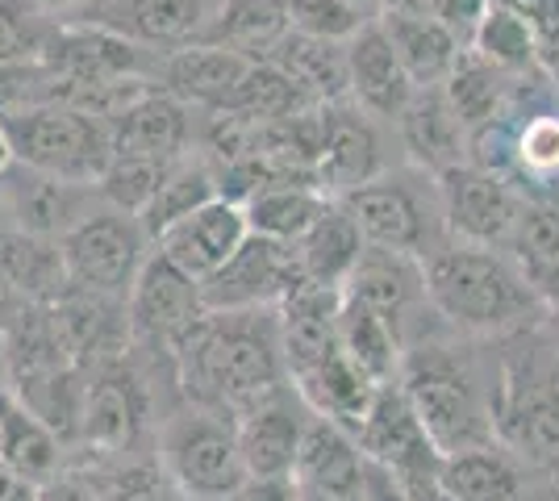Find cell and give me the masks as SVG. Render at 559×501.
I'll return each instance as SVG.
<instances>
[{
	"instance_id": "obj_53",
	"label": "cell",
	"mask_w": 559,
	"mask_h": 501,
	"mask_svg": "<svg viewBox=\"0 0 559 501\" xmlns=\"http://www.w3.org/2000/svg\"><path fill=\"white\" fill-rule=\"evenodd\" d=\"M301 501H330V498H322V493H309V489H301Z\"/></svg>"
},
{
	"instance_id": "obj_45",
	"label": "cell",
	"mask_w": 559,
	"mask_h": 501,
	"mask_svg": "<svg viewBox=\"0 0 559 501\" xmlns=\"http://www.w3.org/2000/svg\"><path fill=\"white\" fill-rule=\"evenodd\" d=\"M401 489L409 493V501H455L447 493L443 485H439V473H426V477H409L401 480Z\"/></svg>"
},
{
	"instance_id": "obj_17",
	"label": "cell",
	"mask_w": 559,
	"mask_h": 501,
	"mask_svg": "<svg viewBox=\"0 0 559 501\" xmlns=\"http://www.w3.org/2000/svg\"><path fill=\"white\" fill-rule=\"evenodd\" d=\"M343 293L380 313L405 347H409L405 334L414 326V313L421 306H430V297H426V263L414 260V255H401V251H380V247L364 251V260L350 272Z\"/></svg>"
},
{
	"instance_id": "obj_44",
	"label": "cell",
	"mask_w": 559,
	"mask_h": 501,
	"mask_svg": "<svg viewBox=\"0 0 559 501\" xmlns=\"http://www.w3.org/2000/svg\"><path fill=\"white\" fill-rule=\"evenodd\" d=\"M364 501H409V493L401 489V480L384 468L368 464V480H364Z\"/></svg>"
},
{
	"instance_id": "obj_37",
	"label": "cell",
	"mask_w": 559,
	"mask_h": 501,
	"mask_svg": "<svg viewBox=\"0 0 559 501\" xmlns=\"http://www.w3.org/2000/svg\"><path fill=\"white\" fill-rule=\"evenodd\" d=\"M467 50H476L485 63H492L497 72H506V75L535 72L538 55H543L538 34L531 29V22L518 17L506 4H492L489 17L480 22V29H476V38H472Z\"/></svg>"
},
{
	"instance_id": "obj_43",
	"label": "cell",
	"mask_w": 559,
	"mask_h": 501,
	"mask_svg": "<svg viewBox=\"0 0 559 501\" xmlns=\"http://www.w3.org/2000/svg\"><path fill=\"white\" fill-rule=\"evenodd\" d=\"M226 501H301V485L293 477L284 480H247L238 493H230Z\"/></svg>"
},
{
	"instance_id": "obj_31",
	"label": "cell",
	"mask_w": 559,
	"mask_h": 501,
	"mask_svg": "<svg viewBox=\"0 0 559 501\" xmlns=\"http://www.w3.org/2000/svg\"><path fill=\"white\" fill-rule=\"evenodd\" d=\"M330 196L313 189V184H263L255 189L247 201H242V214H247V226L251 235H263V239H276V242H297L318 226V217L326 214Z\"/></svg>"
},
{
	"instance_id": "obj_15",
	"label": "cell",
	"mask_w": 559,
	"mask_h": 501,
	"mask_svg": "<svg viewBox=\"0 0 559 501\" xmlns=\"http://www.w3.org/2000/svg\"><path fill=\"white\" fill-rule=\"evenodd\" d=\"M247 235H251V226H247L242 205L217 196L210 205H201L197 214L180 217L171 230H164L155 251L176 263L180 272H188L197 285H205L217 267L230 263V255L247 242Z\"/></svg>"
},
{
	"instance_id": "obj_22",
	"label": "cell",
	"mask_w": 559,
	"mask_h": 501,
	"mask_svg": "<svg viewBox=\"0 0 559 501\" xmlns=\"http://www.w3.org/2000/svg\"><path fill=\"white\" fill-rule=\"evenodd\" d=\"M347 80L355 109H364L368 118H401L418 93L380 22L364 25L347 43Z\"/></svg>"
},
{
	"instance_id": "obj_28",
	"label": "cell",
	"mask_w": 559,
	"mask_h": 501,
	"mask_svg": "<svg viewBox=\"0 0 559 501\" xmlns=\"http://www.w3.org/2000/svg\"><path fill=\"white\" fill-rule=\"evenodd\" d=\"M263 63H276L313 105H343L350 96L347 80V43H326V38H309L301 29H288Z\"/></svg>"
},
{
	"instance_id": "obj_27",
	"label": "cell",
	"mask_w": 559,
	"mask_h": 501,
	"mask_svg": "<svg viewBox=\"0 0 559 501\" xmlns=\"http://www.w3.org/2000/svg\"><path fill=\"white\" fill-rule=\"evenodd\" d=\"M0 468L34 489H50L63 468V439L9 393L0 397Z\"/></svg>"
},
{
	"instance_id": "obj_25",
	"label": "cell",
	"mask_w": 559,
	"mask_h": 501,
	"mask_svg": "<svg viewBox=\"0 0 559 501\" xmlns=\"http://www.w3.org/2000/svg\"><path fill=\"white\" fill-rule=\"evenodd\" d=\"M0 281L13 288L22 306H55L71 288L63 242L25 230H0Z\"/></svg>"
},
{
	"instance_id": "obj_46",
	"label": "cell",
	"mask_w": 559,
	"mask_h": 501,
	"mask_svg": "<svg viewBox=\"0 0 559 501\" xmlns=\"http://www.w3.org/2000/svg\"><path fill=\"white\" fill-rule=\"evenodd\" d=\"M0 501H43V489H34L22 477H13L9 468H0Z\"/></svg>"
},
{
	"instance_id": "obj_23",
	"label": "cell",
	"mask_w": 559,
	"mask_h": 501,
	"mask_svg": "<svg viewBox=\"0 0 559 501\" xmlns=\"http://www.w3.org/2000/svg\"><path fill=\"white\" fill-rule=\"evenodd\" d=\"M255 59H242L234 50L222 47H185L159 55V72H155V88L171 93L185 105H197L205 114H217L230 93L242 84V75L251 72Z\"/></svg>"
},
{
	"instance_id": "obj_41",
	"label": "cell",
	"mask_w": 559,
	"mask_h": 501,
	"mask_svg": "<svg viewBox=\"0 0 559 501\" xmlns=\"http://www.w3.org/2000/svg\"><path fill=\"white\" fill-rule=\"evenodd\" d=\"M518 159L535 176H556L559 171V118L535 114L518 134Z\"/></svg>"
},
{
	"instance_id": "obj_34",
	"label": "cell",
	"mask_w": 559,
	"mask_h": 501,
	"mask_svg": "<svg viewBox=\"0 0 559 501\" xmlns=\"http://www.w3.org/2000/svg\"><path fill=\"white\" fill-rule=\"evenodd\" d=\"M443 93H447V100H451V109H455V118L464 121L467 139L476 143L480 134H489L492 121L506 118L510 75L497 72L492 63H485L476 50H464L460 63L447 75Z\"/></svg>"
},
{
	"instance_id": "obj_39",
	"label": "cell",
	"mask_w": 559,
	"mask_h": 501,
	"mask_svg": "<svg viewBox=\"0 0 559 501\" xmlns=\"http://www.w3.org/2000/svg\"><path fill=\"white\" fill-rule=\"evenodd\" d=\"M288 17L293 29L326 43H350L364 25H372L368 9L355 0H288Z\"/></svg>"
},
{
	"instance_id": "obj_40",
	"label": "cell",
	"mask_w": 559,
	"mask_h": 501,
	"mask_svg": "<svg viewBox=\"0 0 559 501\" xmlns=\"http://www.w3.org/2000/svg\"><path fill=\"white\" fill-rule=\"evenodd\" d=\"M50 38V25L43 22V9L29 0H0V68L34 63Z\"/></svg>"
},
{
	"instance_id": "obj_7",
	"label": "cell",
	"mask_w": 559,
	"mask_h": 501,
	"mask_svg": "<svg viewBox=\"0 0 559 501\" xmlns=\"http://www.w3.org/2000/svg\"><path fill=\"white\" fill-rule=\"evenodd\" d=\"M439 210L447 235L480 251H510L526 201L513 184L485 164H460L439 176Z\"/></svg>"
},
{
	"instance_id": "obj_21",
	"label": "cell",
	"mask_w": 559,
	"mask_h": 501,
	"mask_svg": "<svg viewBox=\"0 0 559 501\" xmlns=\"http://www.w3.org/2000/svg\"><path fill=\"white\" fill-rule=\"evenodd\" d=\"M293 480L309 493H322L330 501H364L368 460H364V452H359V443H355V434L347 427L313 414L309 427H305Z\"/></svg>"
},
{
	"instance_id": "obj_8",
	"label": "cell",
	"mask_w": 559,
	"mask_h": 501,
	"mask_svg": "<svg viewBox=\"0 0 559 501\" xmlns=\"http://www.w3.org/2000/svg\"><path fill=\"white\" fill-rule=\"evenodd\" d=\"M301 263L288 242L247 235V242L230 255L226 267H217L201 285V301L210 313H251V310H280L288 293H297Z\"/></svg>"
},
{
	"instance_id": "obj_51",
	"label": "cell",
	"mask_w": 559,
	"mask_h": 501,
	"mask_svg": "<svg viewBox=\"0 0 559 501\" xmlns=\"http://www.w3.org/2000/svg\"><path fill=\"white\" fill-rule=\"evenodd\" d=\"M9 393V359H4V334H0V397Z\"/></svg>"
},
{
	"instance_id": "obj_50",
	"label": "cell",
	"mask_w": 559,
	"mask_h": 501,
	"mask_svg": "<svg viewBox=\"0 0 559 501\" xmlns=\"http://www.w3.org/2000/svg\"><path fill=\"white\" fill-rule=\"evenodd\" d=\"M13 167V151H9V139H4V126H0V176Z\"/></svg>"
},
{
	"instance_id": "obj_49",
	"label": "cell",
	"mask_w": 559,
	"mask_h": 501,
	"mask_svg": "<svg viewBox=\"0 0 559 501\" xmlns=\"http://www.w3.org/2000/svg\"><path fill=\"white\" fill-rule=\"evenodd\" d=\"M17 310H22V301L13 297V288L0 281V326H4V322H9V318H13Z\"/></svg>"
},
{
	"instance_id": "obj_1",
	"label": "cell",
	"mask_w": 559,
	"mask_h": 501,
	"mask_svg": "<svg viewBox=\"0 0 559 501\" xmlns=\"http://www.w3.org/2000/svg\"><path fill=\"white\" fill-rule=\"evenodd\" d=\"M171 359L188 406L217 409L234 422L288 389L276 310L205 313L171 347Z\"/></svg>"
},
{
	"instance_id": "obj_24",
	"label": "cell",
	"mask_w": 559,
	"mask_h": 501,
	"mask_svg": "<svg viewBox=\"0 0 559 501\" xmlns=\"http://www.w3.org/2000/svg\"><path fill=\"white\" fill-rule=\"evenodd\" d=\"M401 143L409 146V155L418 159L426 171H435V180L460 164H472L467 151H472V139H467L464 121L455 118L451 100H447L443 84L435 88H418L409 109L401 114Z\"/></svg>"
},
{
	"instance_id": "obj_4",
	"label": "cell",
	"mask_w": 559,
	"mask_h": 501,
	"mask_svg": "<svg viewBox=\"0 0 559 501\" xmlns=\"http://www.w3.org/2000/svg\"><path fill=\"white\" fill-rule=\"evenodd\" d=\"M0 126L13 151V164L68 184L93 189L114 159L109 121L71 105H25L13 114H0Z\"/></svg>"
},
{
	"instance_id": "obj_9",
	"label": "cell",
	"mask_w": 559,
	"mask_h": 501,
	"mask_svg": "<svg viewBox=\"0 0 559 501\" xmlns=\"http://www.w3.org/2000/svg\"><path fill=\"white\" fill-rule=\"evenodd\" d=\"M213 9L217 0H80L71 9V22L167 55V50L197 47Z\"/></svg>"
},
{
	"instance_id": "obj_33",
	"label": "cell",
	"mask_w": 559,
	"mask_h": 501,
	"mask_svg": "<svg viewBox=\"0 0 559 501\" xmlns=\"http://www.w3.org/2000/svg\"><path fill=\"white\" fill-rule=\"evenodd\" d=\"M338 347L376 384H393L401 372V359H405V343L393 334V326L347 293L338 306Z\"/></svg>"
},
{
	"instance_id": "obj_20",
	"label": "cell",
	"mask_w": 559,
	"mask_h": 501,
	"mask_svg": "<svg viewBox=\"0 0 559 501\" xmlns=\"http://www.w3.org/2000/svg\"><path fill=\"white\" fill-rule=\"evenodd\" d=\"M372 180H380L376 130L359 118V109L326 105V134H322V151L313 164V189L330 201H343L347 192L364 189Z\"/></svg>"
},
{
	"instance_id": "obj_35",
	"label": "cell",
	"mask_w": 559,
	"mask_h": 501,
	"mask_svg": "<svg viewBox=\"0 0 559 501\" xmlns=\"http://www.w3.org/2000/svg\"><path fill=\"white\" fill-rule=\"evenodd\" d=\"M439 485L455 501H522V473L497 443L476 448V452L443 455Z\"/></svg>"
},
{
	"instance_id": "obj_18",
	"label": "cell",
	"mask_w": 559,
	"mask_h": 501,
	"mask_svg": "<svg viewBox=\"0 0 559 501\" xmlns=\"http://www.w3.org/2000/svg\"><path fill=\"white\" fill-rule=\"evenodd\" d=\"M146 414H151L146 389L126 359L88 372V402H84V427H80L84 443H93L100 452H126L139 443Z\"/></svg>"
},
{
	"instance_id": "obj_47",
	"label": "cell",
	"mask_w": 559,
	"mask_h": 501,
	"mask_svg": "<svg viewBox=\"0 0 559 501\" xmlns=\"http://www.w3.org/2000/svg\"><path fill=\"white\" fill-rule=\"evenodd\" d=\"M384 13H401V17H435L439 0H380Z\"/></svg>"
},
{
	"instance_id": "obj_11",
	"label": "cell",
	"mask_w": 559,
	"mask_h": 501,
	"mask_svg": "<svg viewBox=\"0 0 559 501\" xmlns=\"http://www.w3.org/2000/svg\"><path fill=\"white\" fill-rule=\"evenodd\" d=\"M355 443H359L368 464L393 473L396 480L439 473V464H443V455L430 443L421 418L414 414L409 397L401 393L396 381L376 389V402L368 409V418H364V427L355 430Z\"/></svg>"
},
{
	"instance_id": "obj_12",
	"label": "cell",
	"mask_w": 559,
	"mask_h": 501,
	"mask_svg": "<svg viewBox=\"0 0 559 501\" xmlns=\"http://www.w3.org/2000/svg\"><path fill=\"white\" fill-rule=\"evenodd\" d=\"M338 205L359 226L368 247L401 251V255H414L421 263L430 260V214H426L421 196L405 180L380 176L372 184L347 192Z\"/></svg>"
},
{
	"instance_id": "obj_32",
	"label": "cell",
	"mask_w": 559,
	"mask_h": 501,
	"mask_svg": "<svg viewBox=\"0 0 559 501\" xmlns=\"http://www.w3.org/2000/svg\"><path fill=\"white\" fill-rule=\"evenodd\" d=\"M510 260L543 310H559V205H526L510 239Z\"/></svg>"
},
{
	"instance_id": "obj_30",
	"label": "cell",
	"mask_w": 559,
	"mask_h": 501,
	"mask_svg": "<svg viewBox=\"0 0 559 501\" xmlns=\"http://www.w3.org/2000/svg\"><path fill=\"white\" fill-rule=\"evenodd\" d=\"M297 263H301V281L313 288H347L350 272L359 267L368 242L359 235V226L347 217V210L334 201L326 214L318 217V226L305 235L297 247Z\"/></svg>"
},
{
	"instance_id": "obj_48",
	"label": "cell",
	"mask_w": 559,
	"mask_h": 501,
	"mask_svg": "<svg viewBox=\"0 0 559 501\" xmlns=\"http://www.w3.org/2000/svg\"><path fill=\"white\" fill-rule=\"evenodd\" d=\"M538 68H543V75H547V80L559 88V43H556V47H543V55H538Z\"/></svg>"
},
{
	"instance_id": "obj_42",
	"label": "cell",
	"mask_w": 559,
	"mask_h": 501,
	"mask_svg": "<svg viewBox=\"0 0 559 501\" xmlns=\"http://www.w3.org/2000/svg\"><path fill=\"white\" fill-rule=\"evenodd\" d=\"M497 4V0H439V9H435V17L464 43V47H472V38H476V29H480V22L489 17V9Z\"/></svg>"
},
{
	"instance_id": "obj_52",
	"label": "cell",
	"mask_w": 559,
	"mask_h": 501,
	"mask_svg": "<svg viewBox=\"0 0 559 501\" xmlns=\"http://www.w3.org/2000/svg\"><path fill=\"white\" fill-rule=\"evenodd\" d=\"M34 9H75L80 0H29Z\"/></svg>"
},
{
	"instance_id": "obj_16",
	"label": "cell",
	"mask_w": 559,
	"mask_h": 501,
	"mask_svg": "<svg viewBox=\"0 0 559 501\" xmlns=\"http://www.w3.org/2000/svg\"><path fill=\"white\" fill-rule=\"evenodd\" d=\"M4 214H9V230H25V235H43V239H63L71 226H80L93 214V189L84 184H68L43 171L13 164L4 176Z\"/></svg>"
},
{
	"instance_id": "obj_10",
	"label": "cell",
	"mask_w": 559,
	"mask_h": 501,
	"mask_svg": "<svg viewBox=\"0 0 559 501\" xmlns=\"http://www.w3.org/2000/svg\"><path fill=\"white\" fill-rule=\"evenodd\" d=\"M126 313H130V338H146L171 351L210 310L201 301V285L159 251H151L126 297Z\"/></svg>"
},
{
	"instance_id": "obj_13",
	"label": "cell",
	"mask_w": 559,
	"mask_h": 501,
	"mask_svg": "<svg viewBox=\"0 0 559 501\" xmlns=\"http://www.w3.org/2000/svg\"><path fill=\"white\" fill-rule=\"evenodd\" d=\"M497 434H506L526 460L559 468V372H506L497 393Z\"/></svg>"
},
{
	"instance_id": "obj_2",
	"label": "cell",
	"mask_w": 559,
	"mask_h": 501,
	"mask_svg": "<svg viewBox=\"0 0 559 501\" xmlns=\"http://www.w3.org/2000/svg\"><path fill=\"white\" fill-rule=\"evenodd\" d=\"M430 310L464 334H513L543 318L531 285L501 251L447 242L426 260Z\"/></svg>"
},
{
	"instance_id": "obj_29",
	"label": "cell",
	"mask_w": 559,
	"mask_h": 501,
	"mask_svg": "<svg viewBox=\"0 0 559 501\" xmlns=\"http://www.w3.org/2000/svg\"><path fill=\"white\" fill-rule=\"evenodd\" d=\"M384 38L393 43L401 68L409 72L414 88H435V84H447L451 68L460 63L464 55V43L447 29L439 17H401V13H380L376 17Z\"/></svg>"
},
{
	"instance_id": "obj_38",
	"label": "cell",
	"mask_w": 559,
	"mask_h": 501,
	"mask_svg": "<svg viewBox=\"0 0 559 501\" xmlns=\"http://www.w3.org/2000/svg\"><path fill=\"white\" fill-rule=\"evenodd\" d=\"M167 171H171V164H151V159H109V167H105V176H100L96 189H100V196H105L109 210L142 217L146 214V205L155 201L159 184L167 180Z\"/></svg>"
},
{
	"instance_id": "obj_6",
	"label": "cell",
	"mask_w": 559,
	"mask_h": 501,
	"mask_svg": "<svg viewBox=\"0 0 559 501\" xmlns=\"http://www.w3.org/2000/svg\"><path fill=\"white\" fill-rule=\"evenodd\" d=\"M63 260H68V281L80 293L96 297H114L126 301L130 288L139 281L142 263H146V235H142L139 217L117 214V210H93L80 226H71L63 235Z\"/></svg>"
},
{
	"instance_id": "obj_5",
	"label": "cell",
	"mask_w": 559,
	"mask_h": 501,
	"mask_svg": "<svg viewBox=\"0 0 559 501\" xmlns=\"http://www.w3.org/2000/svg\"><path fill=\"white\" fill-rule=\"evenodd\" d=\"M159 464L188 501H226L247 485L238 422L217 409L188 406L159 427Z\"/></svg>"
},
{
	"instance_id": "obj_14",
	"label": "cell",
	"mask_w": 559,
	"mask_h": 501,
	"mask_svg": "<svg viewBox=\"0 0 559 501\" xmlns=\"http://www.w3.org/2000/svg\"><path fill=\"white\" fill-rule=\"evenodd\" d=\"M309 418H313V409L305 406V397L293 384L280 389L272 402L251 409L247 418H238V452H242L247 480L293 477Z\"/></svg>"
},
{
	"instance_id": "obj_3",
	"label": "cell",
	"mask_w": 559,
	"mask_h": 501,
	"mask_svg": "<svg viewBox=\"0 0 559 501\" xmlns=\"http://www.w3.org/2000/svg\"><path fill=\"white\" fill-rule=\"evenodd\" d=\"M401 393L430 434L439 455L476 452L497 443V402L464 356L439 343L409 347L396 372Z\"/></svg>"
},
{
	"instance_id": "obj_26",
	"label": "cell",
	"mask_w": 559,
	"mask_h": 501,
	"mask_svg": "<svg viewBox=\"0 0 559 501\" xmlns=\"http://www.w3.org/2000/svg\"><path fill=\"white\" fill-rule=\"evenodd\" d=\"M293 29L288 0H217L197 47H222L263 63Z\"/></svg>"
},
{
	"instance_id": "obj_19",
	"label": "cell",
	"mask_w": 559,
	"mask_h": 501,
	"mask_svg": "<svg viewBox=\"0 0 559 501\" xmlns=\"http://www.w3.org/2000/svg\"><path fill=\"white\" fill-rule=\"evenodd\" d=\"M109 139H114V159L180 164L192 143L188 105L164 88H151L109 121Z\"/></svg>"
},
{
	"instance_id": "obj_36",
	"label": "cell",
	"mask_w": 559,
	"mask_h": 501,
	"mask_svg": "<svg viewBox=\"0 0 559 501\" xmlns=\"http://www.w3.org/2000/svg\"><path fill=\"white\" fill-rule=\"evenodd\" d=\"M217 196H222V192H217L213 167L201 164V159H192V155H185L180 164H171L167 180L159 184V192H155V201H151L146 214L139 217L142 235H146L151 242H159V235L171 230L180 217L197 214L201 205H210V201H217Z\"/></svg>"
}]
</instances>
